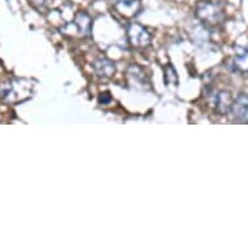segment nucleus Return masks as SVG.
Segmentation results:
<instances>
[{"label":"nucleus","instance_id":"obj_1","mask_svg":"<svg viewBox=\"0 0 248 248\" xmlns=\"http://www.w3.org/2000/svg\"><path fill=\"white\" fill-rule=\"evenodd\" d=\"M196 17L208 26H216L224 21V7L218 1H202L196 5Z\"/></svg>","mask_w":248,"mask_h":248},{"label":"nucleus","instance_id":"obj_2","mask_svg":"<svg viewBox=\"0 0 248 248\" xmlns=\"http://www.w3.org/2000/svg\"><path fill=\"white\" fill-rule=\"evenodd\" d=\"M127 39L133 47L135 48H144L150 45L151 35L148 30L144 29L142 25L139 24H130L127 26Z\"/></svg>","mask_w":248,"mask_h":248},{"label":"nucleus","instance_id":"obj_3","mask_svg":"<svg viewBox=\"0 0 248 248\" xmlns=\"http://www.w3.org/2000/svg\"><path fill=\"white\" fill-rule=\"evenodd\" d=\"M232 112L235 120L240 122H248V95H239L232 102Z\"/></svg>","mask_w":248,"mask_h":248},{"label":"nucleus","instance_id":"obj_4","mask_svg":"<svg viewBox=\"0 0 248 248\" xmlns=\"http://www.w3.org/2000/svg\"><path fill=\"white\" fill-rule=\"evenodd\" d=\"M94 69L100 77H112L116 72V65L108 59H99L94 62Z\"/></svg>","mask_w":248,"mask_h":248},{"label":"nucleus","instance_id":"obj_5","mask_svg":"<svg viewBox=\"0 0 248 248\" xmlns=\"http://www.w3.org/2000/svg\"><path fill=\"white\" fill-rule=\"evenodd\" d=\"M116 8L125 16H134L139 9L138 0H116Z\"/></svg>","mask_w":248,"mask_h":248},{"label":"nucleus","instance_id":"obj_6","mask_svg":"<svg viewBox=\"0 0 248 248\" xmlns=\"http://www.w3.org/2000/svg\"><path fill=\"white\" fill-rule=\"evenodd\" d=\"M74 28H77V33L79 35L86 37L90 34V29H91V20L86 13H78L76 17V21L73 22Z\"/></svg>","mask_w":248,"mask_h":248},{"label":"nucleus","instance_id":"obj_7","mask_svg":"<svg viewBox=\"0 0 248 248\" xmlns=\"http://www.w3.org/2000/svg\"><path fill=\"white\" fill-rule=\"evenodd\" d=\"M215 104L217 110L220 113H226L230 108H232V98H230V94L226 93V91H220L217 93L215 98Z\"/></svg>","mask_w":248,"mask_h":248},{"label":"nucleus","instance_id":"obj_8","mask_svg":"<svg viewBox=\"0 0 248 248\" xmlns=\"http://www.w3.org/2000/svg\"><path fill=\"white\" fill-rule=\"evenodd\" d=\"M234 65L240 72H248V48H238Z\"/></svg>","mask_w":248,"mask_h":248},{"label":"nucleus","instance_id":"obj_9","mask_svg":"<svg viewBox=\"0 0 248 248\" xmlns=\"http://www.w3.org/2000/svg\"><path fill=\"white\" fill-rule=\"evenodd\" d=\"M29 3L33 5V7H35V8L41 9L47 4V0H29Z\"/></svg>","mask_w":248,"mask_h":248}]
</instances>
